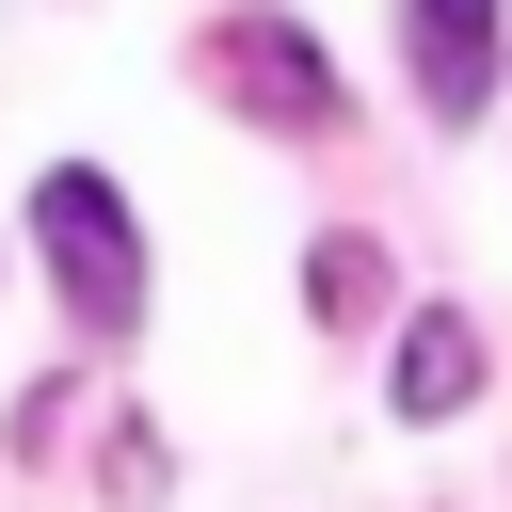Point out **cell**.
<instances>
[{
    "mask_svg": "<svg viewBox=\"0 0 512 512\" xmlns=\"http://www.w3.org/2000/svg\"><path fill=\"white\" fill-rule=\"evenodd\" d=\"M192 80H208L224 112L288 128V144H336V128H352V80H336V48H320V32H288V16H256V0L192 32Z\"/></svg>",
    "mask_w": 512,
    "mask_h": 512,
    "instance_id": "6da1fadb",
    "label": "cell"
},
{
    "mask_svg": "<svg viewBox=\"0 0 512 512\" xmlns=\"http://www.w3.org/2000/svg\"><path fill=\"white\" fill-rule=\"evenodd\" d=\"M32 256H48V288L80 304V336H128V320H144V240H128V192H112L96 160H48V176H32Z\"/></svg>",
    "mask_w": 512,
    "mask_h": 512,
    "instance_id": "7a4b0ae2",
    "label": "cell"
},
{
    "mask_svg": "<svg viewBox=\"0 0 512 512\" xmlns=\"http://www.w3.org/2000/svg\"><path fill=\"white\" fill-rule=\"evenodd\" d=\"M400 64L432 112H480L496 96V0H400Z\"/></svg>",
    "mask_w": 512,
    "mask_h": 512,
    "instance_id": "3957f363",
    "label": "cell"
},
{
    "mask_svg": "<svg viewBox=\"0 0 512 512\" xmlns=\"http://www.w3.org/2000/svg\"><path fill=\"white\" fill-rule=\"evenodd\" d=\"M400 416H464L480 400V320H448V304H416L400 320V384H384Z\"/></svg>",
    "mask_w": 512,
    "mask_h": 512,
    "instance_id": "277c9868",
    "label": "cell"
},
{
    "mask_svg": "<svg viewBox=\"0 0 512 512\" xmlns=\"http://www.w3.org/2000/svg\"><path fill=\"white\" fill-rule=\"evenodd\" d=\"M368 304H384V240H352V224H336V240L304 256V320H320V336H352Z\"/></svg>",
    "mask_w": 512,
    "mask_h": 512,
    "instance_id": "5b68a950",
    "label": "cell"
}]
</instances>
